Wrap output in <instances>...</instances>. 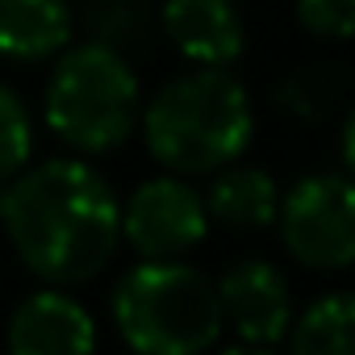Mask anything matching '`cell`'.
<instances>
[{
    "label": "cell",
    "instance_id": "1",
    "mask_svg": "<svg viewBox=\"0 0 355 355\" xmlns=\"http://www.w3.org/2000/svg\"><path fill=\"white\" fill-rule=\"evenodd\" d=\"M0 226L38 280L80 284L113 259L121 205L88 163L51 159L0 189Z\"/></svg>",
    "mask_w": 355,
    "mask_h": 355
},
{
    "label": "cell",
    "instance_id": "2",
    "mask_svg": "<svg viewBox=\"0 0 355 355\" xmlns=\"http://www.w3.org/2000/svg\"><path fill=\"white\" fill-rule=\"evenodd\" d=\"M142 134L167 171H218L234 163L255 134L247 88L226 67H197L159 88L142 113Z\"/></svg>",
    "mask_w": 355,
    "mask_h": 355
},
{
    "label": "cell",
    "instance_id": "3",
    "mask_svg": "<svg viewBox=\"0 0 355 355\" xmlns=\"http://www.w3.org/2000/svg\"><path fill=\"white\" fill-rule=\"evenodd\" d=\"M113 322L142 355H197L222 334L218 284L175 259H142L113 288Z\"/></svg>",
    "mask_w": 355,
    "mask_h": 355
},
{
    "label": "cell",
    "instance_id": "4",
    "mask_svg": "<svg viewBox=\"0 0 355 355\" xmlns=\"http://www.w3.org/2000/svg\"><path fill=\"white\" fill-rule=\"evenodd\" d=\"M46 125L84 155L121 146L138 125V76L101 42L67 51L46 84Z\"/></svg>",
    "mask_w": 355,
    "mask_h": 355
},
{
    "label": "cell",
    "instance_id": "5",
    "mask_svg": "<svg viewBox=\"0 0 355 355\" xmlns=\"http://www.w3.org/2000/svg\"><path fill=\"white\" fill-rule=\"evenodd\" d=\"M284 247L318 272H343L355 263V189L347 175L318 171L280 197L276 209Z\"/></svg>",
    "mask_w": 355,
    "mask_h": 355
},
{
    "label": "cell",
    "instance_id": "6",
    "mask_svg": "<svg viewBox=\"0 0 355 355\" xmlns=\"http://www.w3.org/2000/svg\"><path fill=\"white\" fill-rule=\"evenodd\" d=\"M209 230L205 197L175 175L146 180L121 209V234L142 259H180Z\"/></svg>",
    "mask_w": 355,
    "mask_h": 355
},
{
    "label": "cell",
    "instance_id": "7",
    "mask_svg": "<svg viewBox=\"0 0 355 355\" xmlns=\"http://www.w3.org/2000/svg\"><path fill=\"white\" fill-rule=\"evenodd\" d=\"M218 305L230 330L251 347H276L293 322V297L284 276L263 259L234 263L218 284Z\"/></svg>",
    "mask_w": 355,
    "mask_h": 355
},
{
    "label": "cell",
    "instance_id": "8",
    "mask_svg": "<svg viewBox=\"0 0 355 355\" xmlns=\"http://www.w3.org/2000/svg\"><path fill=\"white\" fill-rule=\"evenodd\" d=\"M163 34L197 67H230L247 42L234 0H163Z\"/></svg>",
    "mask_w": 355,
    "mask_h": 355
},
{
    "label": "cell",
    "instance_id": "9",
    "mask_svg": "<svg viewBox=\"0 0 355 355\" xmlns=\"http://www.w3.org/2000/svg\"><path fill=\"white\" fill-rule=\"evenodd\" d=\"M96 326L80 301L67 293H34L9 318V351L13 355H80L92 351Z\"/></svg>",
    "mask_w": 355,
    "mask_h": 355
},
{
    "label": "cell",
    "instance_id": "10",
    "mask_svg": "<svg viewBox=\"0 0 355 355\" xmlns=\"http://www.w3.org/2000/svg\"><path fill=\"white\" fill-rule=\"evenodd\" d=\"M71 38L67 0H0V55L17 63L51 59Z\"/></svg>",
    "mask_w": 355,
    "mask_h": 355
},
{
    "label": "cell",
    "instance_id": "11",
    "mask_svg": "<svg viewBox=\"0 0 355 355\" xmlns=\"http://www.w3.org/2000/svg\"><path fill=\"white\" fill-rule=\"evenodd\" d=\"M280 189L263 167H226L209 184L205 214L230 230H263L276 222Z\"/></svg>",
    "mask_w": 355,
    "mask_h": 355
},
{
    "label": "cell",
    "instance_id": "12",
    "mask_svg": "<svg viewBox=\"0 0 355 355\" xmlns=\"http://www.w3.org/2000/svg\"><path fill=\"white\" fill-rule=\"evenodd\" d=\"M351 322H355V301L347 293H330L313 301L305 318L293 326V351L297 355H347Z\"/></svg>",
    "mask_w": 355,
    "mask_h": 355
},
{
    "label": "cell",
    "instance_id": "13",
    "mask_svg": "<svg viewBox=\"0 0 355 355\" xmlns=\"http://www.w3.org/2000/svg\"><path fill=\"white\" fill-rule=\"evenodd\" d=\"M30 150H34L30 113H26V105L13 88L0 84V184H9L30 163Z\"/></svg>",
    "mask_w": 355,
    "mask_h": 355
},
{
    "label": "cell",
    "instance_id": "14",
    "mask_svg": "<svg viewBox=\"0 0 355 355\" xmlns=\"http://www.w3.org/2000/svg\"><path fill=\"white\" fill-rule=\"evenodd\" d=\"M297 17L318 38H351L355 0H297Z\"/></svg>",
    "mask_w": 355,
    "mask_h": 355
},
{
    "label": "cell",
    "instance_id": "15",
    "mask_svg": "<svg viewBox=\"0 0 355 355\" xmlns=\"http://www.w3.org/2000/svg\"><path fill=\"white\" fill-rule=\"evenodd\" d=\"M0 189H5V184H0Z\"/></svg>",
    "mask_w": 355,
    "mask_h": 355
}]
</instances>
